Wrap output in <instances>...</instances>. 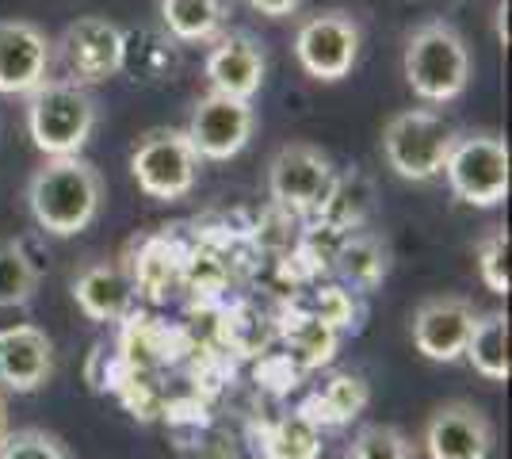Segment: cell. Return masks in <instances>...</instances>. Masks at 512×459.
I'll return each instance as SVG.
<instances>
[{"mask_svg":"<svg viewBox=\"0 0 512 459\" xmlns=\"http://www.w3.org/2000/svg\"><path fill=\"white\" fill-rule=\"evenodd\" d=\"M180 69V43L165 35V31H153V27H142V31H123V69L119 73H130L134 81L142 85H165L176 77Z\"/></svg>","mask_w":512,"mask_h":459,"instance_id":"e0dca14e","label":"cell"},{"mask_svg":"<svg viewBox=\"0 0 512 459\" xmlns=\"http://www.w3.org/2000/svg\"><path fill=\"white\" fill-rule=\"evenodd\" d=\"M333 261H337V272L344 276V284L371 291V287L383 284L386 268H390V253H386L383 238L352 230V234L341 241V249H337Z\"/></svg>","mask_w":512,"mask_h":459,"instance_id":"44dd1931","label":"cell"},{"mask_svg":"<svg viewBox=\"0 0 512 459\" xmlns=\"http://www.w3.org/2000/svg\"><path fill=\"white\" fill-rule=\"evenodd\" d=\"M344 459H413V444L398 425H363Z\"/></svg>","mask_w":512,"mask_h":459,"instance_id":"484cf974","label":"cell"},{"mask_svg":"<svg viewBox=\"0 0 512 459\" xmlns=\"http://www.w3.org/2000/svg\"><path fill=\"white\" fill-rule=\"evenodd\" d=\"M245 4L264 20H287L302 8V0H245Z\"/></svg>","mask_w":512,"mask_h":459,"instance_id":"83f0119b","label":"cell"},{"mask_svg":"<svg viewBox=\"0 0 512 459\" xmlns=\"http://www.w3.org/2000/svg\"><path fill=\"white\" fill-rule=\"evenodd\" d=\"M470 46L448 20H425L406 35L402 73L417 100L455 104L470 85Z\"/></svg>","mask_w":512,"mask_h":459,"instance_id":"7a4b0ae2","label":"cell"},{"mask_svg":"<svg viewBox=\"0 0 512 459\" xmlns=\"http://www.w3.org/2000/svg\"><path fill=\"white\" fill-rule=\"evenodd\" d=\"M165 35L176 43H214L226 23L222 0H161Z\"/></svg>","mask_w":512,"mask_h":459,"instance_id":"ffe728a7","label":"cell"},{"mask_svg":"<svg viewBox=\"0 0 512 459\" xmlns=\"http://www.w3.org/2000/svg\"><path fill=\"white\" fill-rule=\"evenodd\" d=\"M260 448H264V459H318L321 429H314L306 417L287 414L264 429Z\"/></svg>","mask_w":512,"mask_h":459,"instance_id":"603a6c76","label":"cell"},{"mask_svg":"<svg viewBox=\"0 0 512 459\" xmlns=\"http://www.w3.org/2000/svg\"><path fill=\"white\" fill-rule=\"evenodd\" d=\"M333 157L314 142H287L268 161V196L291 215H318L333 192Z\"/></svg>","mask_w":512,"mask_h":459,"instance_id":"ba28073f","label":"cell"},{"mask_svg":"<svg viewBox=\"0 0 512 459\" xmlns=\"http://www.w3.org/2000/svg\"><path fill=\"white\" fill-rule=\"evenodd\" d=\"M130 299H134V284L119 264L88 261L73 272V303L92 322H119L130 310Z\"/></svg>","mask_w":512,"mask_h":459,"instance_id":"2e32d148","label":"cell"},{"mask_svg":"<svg viewBox=\"0 0 512 459\" xmlns=\"http://www.w3.org/2000/svg\"><path fill=\"white\" fill-rule=\"evenodd\" d=\"M54 54L65 69V81L81 88L104 85L123 69V31L104 16H81L62 31Z\"/></svg>","mask_w":512,"mask_h":459,"instance_id":"9c48e42d","label":"cell"},{"mask_svg":"<svg viewBox=\"0 0 512 459\" xmlns=\"http://www.w3.org/2000/svg\"><path fill=\"white\" fill-rule=\"evenodd\" d=\"M451 192L467 207H497L509 199V146L493 131H459L444 165Z\"/></svg>","mask_w":512,"mask_h":459,"instance_id":"8992f818","label":"cell"},{"mask_svg":"<svg viewBox=\"0 0 512 459\" xmlns=\"http://www.w3.org/2000/svg\"><path fill=\"white\" fill-rule=\"evenodd\" d=\"M474 372L490 383H509L512 375V356H509V314L505 310H486L478 314V322L470 329V341L463 349Z\"/></svg>","mask_w":512,"mask_h":459,"instance_id":"ac0fdd59","label":"cell"},{"mask_svg":"<svg viewBox=\"0 0 512 459\" xmlns=\"http://www.w3.org/2000/svg\"><path fill=\"white\" fill-rule=\"evenodd\" d=\"M54 39L31 20H0V92L31 96L50 81Z\"/></svg>","mask_w":512,"mask_h":459,"instance_id":"4fadbf2b","label":"cell"},{"mask_svg":"<svg viewBox=\"0 0 512 459\" xmlns=\"http://www.w3.org/2000/svg\"><path fill=\"white\" fill-rule=\"evenodd\" d=\"M0 459H69V452L46 429H12L0 444Z\"/></svg>","mask_w":512,"mask_h":459,"instance_id":"4316f807","label":"cell"},{"mask_svg":"<svg viewBox=\"0 0 512 459\" xmlns=\"http://www.w3.org/2000/svg\"><path fill=\"white\" fill-rule=\"evenodd\" d=\"M367 383H363L360 375H333L329 383H321L318 391L310 394L306 402H302L295 414L306 417L314 429H333V425H348L352 417L363 414V406H367Z\"/></svg>","mask_w":512,"mask_h":459,"instance_id":"d6986e66","label":"cell"},{"mask_svg":"<svg viewBox=\"0 0 512 459\" xmlns=\"http://www.w3.org/2000/svg\"><path fill=\"white\" fill-rule=\"evenodd\" d=\"M104 176L88 157H46L27 180V211L39 230L54 238H77L100 219Z\"/></svg>","mask_w":512,"mask_h":459,"instance_id":"6da1fadb","label":"cell"},{"mask_svg":"<svg viewBox=\"0 0 512 459\" xmlns=\"http://www.w3.org/2000/svg\"><path fill=\"white\" fill-rule=\"evenodd\" d=\"M459 138V127L432 108L394 111L383 127V161L390 173L409 184H428L444 176L448 153Z\"/></svg>","mask_w":512,"mask_h":459,"instance_id":"277c9868","label":"cell"},{"mask_svg":"<svg viewBox=\"0 0 512 459\" xmlns=\"http://www.w3.org/2000/svg\"><path fill=\"white\" fill-rule=\"evenodd\" d=\"M8 433H12V421H8V394L0 391V444H4Z\"/></svg>","mask_w":512,"mask_h":459,"instance_id":"f1b7e54d","label":"cell"},{"mask_svg":"<svg viewBox=\"0 0 512 459\" xmlns=\"http://www.w3.org/2000/svg\"><path fill=\"white\" fill-rule=\"evenodd\" d=\"M199 165L203 161L195 157L192 142L180 127H153L130 150V176H134L138 192L161 199V203L192 196Z\"/></svg>","mask_w":512,"mask_h":459,"instance_id":"5b68a950","label":"cell"},{"mask_svg":"<svg viewBox=\"0 0 512 459\" xmlns=\"http://www.w3.org/2000/svg\"><path fill=\"white\" fill-rule=\"evenodd\" d=\"M96 119L92 92L65 77H50L27 96V134L46 157H77L96 131Z\"/></svg>","mask_w":512,"mask_h":459,"instance_id":"3957f363","label":"cell"},{"mask_svg":"<svg viewBox=\"0 0 512 459\" xmlns=\"http://www.w3.org/2000/svg\"><path fill=\"white\" fill-rule=\"evenodd\" d=\"M493 421L482 406L467 398H451L428 414L421 429V448L428 459H490Z\"/></svg>","mask_w":512,"mask_h":459,"instance_id":"7c38bea8","label":"cell"},{"mask_svg":"<svg viewBox=\"0 0 512 459\" xmlns=\"http://www.w3.org/2000/svg\"><path fill=\"white\" fill-rule=\"evenodd\" d=\"M478 306L467 295H432L413 310L409 318V337L413 349L432 364H455L463 360V349L470 341V329L478 322Z\"/></svg>","mask_w":512,"mask_h":459,"instance_id":"8fae6325","label":"cell"},{"mask_svg":"<svg viewBox=\"0 0 512 459\" xmlns=\"http://www.w3.org/2000/svg\"><path fill=\"white\" fill-rule=\"evenodd\" d=\"M474 264H478V280L486 284V291L509 295L512 276H509V230H505V226H493L490 234L478 238Z\"/></svg>","mask_w":512,"mask_h":459,"instance_id":"d4e9b609","label":"cell"},{"mask_svg":"<svg viewBox=\"0 0 512 459\" xmlns=\"http://www.w3.org/2000/svg\"><path fill=\"white\" fill-rule=\"evenodd\" d=\"M203 73L211 81V92L253 104V96L264 85V73H268V58H264V46H260L256 35H249V31H222L211 43Z\"/></svg>","mask_w":512,"mask_h":459,"instance_id":"5bb4252c","label":"cell"},{"mask_svg":"<svg viewBox=\"0 0 512 459\" xmlns=\"http://www.w3.org/2000/svg\"><path fill=\"white\" fill-rule=\"evenodd\" d=\"M371 211V188H367V180L360 173L352 176H337L333 180V192L325 199V207L318 211V219L329 226V230H344V234H352V230H360L363 215Z\"/></svg>","mask_w":512,"mask_h":459,"instance_id":"cb8c5ba5","label":"cell"},{"mask_svg":"<svg viewBox=\"0 0 512 459\" xmlns=\"http://www.w3.org/2000/svg\"><path fill=\"white\" fill-rule=\"evenodd\" d=\"M360 23L341 8H325L299 23L295 31V58L302 73L321 85H337L344 81L356 62H360Z\"/></svg>","mask_w":512,"mask_h":459,"instance_id":"52a82bcc","label":"cell"},{"mask_svg":"<svg viewBox=\"0 0 512 459\" xmlns=\"http://www.w3.org/2000/svg\"><path fill=\"white\" fill-rule=\"evenodd\" d=\"M256 131V108L249 100H234L222 92H207L195 100L188 115V142L199 161H230L249 146Z\"/></svg>","mask_w":512,"mask_h":459,"instance_id":"30bf717a","label":"cell"},{"mask_svg":"<svg viewBox=\"0 0 512 459\" xmlns=\"http://www.w3.org/2000/svg\"><path fill=\"white\" fill-rule=\"evenodd\" d=\"M54 375V341L39 326L0 329V391L35 394Z\"/></svg>","mask_w":512,"mask_h":459,"instance_id":"9a60e30c","label":"cell"},{"mask_svg":"<svg viewBox=\"0 0 512 459\" xmlns=\"http://www.w3.org/2000/svg\"><path fill=\"white\" fill-rule=\"evenodd\" d=\"M39 291V264L23 241H0V310L27 306Z\"/></svg>","mask_w":512,"mask_h":459,"instance_id":"7402d4cb","label":"cell"}]
</instances>
